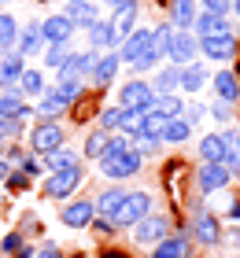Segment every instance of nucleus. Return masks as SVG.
Returning a JSON list of instances; mask_svg holds the SVG:
<instances>
[{"label": "nucleus", "instance_id": "39", "mask_svg": "<svg viewBox=\"0 0 240 258\" xmlns=\"http://www.w3.org/2000/svg\"><path fill=\"white\" fill-rule=\"evenodd\" d=\"M63 103H56L52 96H48V92H41V103H37V114H41V118L44 122H59V118H63Z\"/></svg>", "mask_w": 240, "mask_h": 258}, {"label": "nucleus", "instance_id": "15", "mask_svg": "<svg viewBox=\"0 0 240 258\" xmlns=\"http://www.w3.org/2000/svg\"><path fill=\"white\" fill-rule=\"evenodd\" d=\"M118 70H122V59H118V52H100L96 55V67H92V85L96 89H107L111 81L118 78Z\"/></svg>", "mask_w": 240, "mask_h": 258}, {"label": "nucleus", "instance_id": "2", "mask_svg": "<svg viewBox=\"0 0 240 258\" xmlns=\"http://www.w3.org/2000/svg\"><path fill=\"white\" fill-rule=\"evenodd\" d=\"M81 162L78 166H67V170H56V173H48L44 177V196L48 199H70L78 188H81Z\"/></svg>", "mask_w": 240, "mask_h": 258}, {"label": "nucleus", "instance_id": "40", "mask_svg": "<svg viewBox=\"0 0 240 258\" xmlns=\"http://www.w3.org/2000/svg\"><path fill=\"white\" fill-rule=\"evenodd\" d=\"M107 129H92L89 133V140H85V159H100V151L107 148Z\"/></svg>", "mask_w": 240, "mask_h": 258}, {"label": "nucleus", "instance_id": "11", "mask_svg": "<svg viewBox=\"0 0 240 258\" xmlns=\"http://www.w3.org/2000/svg\"><path fill=\"white\" fill-rule=\"evenodd\" d=\"M200 55L207 63H229L236 55V37L233 33H225V37H207V41H196Z\"/></svg>", "mask_w": 240, "mask_h": 258}, {"label": "nucleus", "instance_id": "46", "mask_svg": "<svg viewBox=\"0 0 240 258\" xmlns=\"http://www.w3.org/2000/svg\"><path fill=\"white\" fill-rule=\"evenodd\" d=\"M4 181L11 184V192H22V188H26V184H30V173H22V170H15V173H8Z\"/></svg>", "mask_w": 240, "mask_h": 258}, {"label": "nucleus", "instance_id": "38", "mask_svg": "<svg viewBox=\"0 0 240 258\" xmlns=\"http://www.w3.org/2000/svg\"><path fill=\"white\" fill-rule=\"evenodd\" d=\"M140 118H144L140 107H122V125H118V133L137 137V133H140Z\"/></svg>", "mask_w": 240, "mask_h": 258}, {"label": "nucleus", "instance_id": "1", "mask_svg": "<svg viewBox=\"0 0 240 258\" xmlns=\"http://www.w3.org/2000/svg\"><path fill=\"white\" fill-rule=\"evenodd\" d=\"M144 214H152V192L133 188V192L122 196V203H118V210H115L111 221H115V225H122V229H129V225H137Z\"/></svg>", "mask_w": 240, "mask_h": 258}, {"label": "nucleus", "instance_id": "34", "mask_svg": "<svg viewBox=\"0 0 240 258\" xmlns=\"http://www.w3.org/2000/svg\"><path fill=\"white\" fill-rule=\"evenodd\" d=\"M15 41H19V22H15V15L0 11V52L15 48Z\"/></svg>", "mask_w": 240, "mask_h": 258}, {"label": "nucleus", "instance_id": "3", "mask_svg": "<svg viewBox=\"0 0 240 258\" xmlns=\"http://www.w3.org/2000/svg\"><path fill=\"white\" fill-rule=\"evenodd\" d=\"M96 162H100V173H104V177L126 181V177H133V173H140L144 155H140V151H133V144H129V151H122V155H115V159H96Z\"/></svg>", "mask_w": 240, "mask_h": 258}, {"label": "nucleus", "instance_id": "26", "mask_svg": "<svg viewBox=\"0 0 240 258\" xmlns=\"http://www.w3.org/2000/svg\"><path fill=\"white\" fill-rule=\"evenodd\" d=\"M188 254H192V243H188L185 232L181 236H163L152 251V258H188Z\"/></svg>", "mask_w": 240, "mask_h": 258}, {"label": "nucleus", "instance_id": "30", "mask_svg": "<svg viewBox=\"0 0 240 258\" xmlns=\"http://www.w3.org/2000/svg\"><path fill=\"white\" fill-rule=\"evenodd\" d=\"M192 137V125L177 114V118H166V125H163V144H185V140Z\"/></svg>", "mask_w": 240, "mask_h": 258}, {"label": "nucleus", "instance_id": "23", "mask_svg": "<svg viewBox=\"0 0 240 258\" xmlns=\"http://www.w3.org/2000/svg\"><path fill=\"white\" fill-rule=\"evenodd\" d=\"M211 85H214V92H218V100H229V103L240 100V78H236V70H214Z\"/></svg>", "mask_w": 240, "mask_h": 258}, {"label": "nucleus", "instance_id": "49", "mask_svg": "<svg viewBox=\"0 0 240 258\" xmlns=\"http://www.w3.org/2000/svg\"><path fill=\"white\" fill-rule=\"evenodd\" d=\"M8 173H11V166L4 162V155H0V184H4V177H8Z\"/></svg>", "mask_w": 240, "mask_h": 258}, {"label": "nucleus", "instance_id": "42", "mask_svg": "<svg viewBox=\"0 0 240 258\" xmlns=\"http://www.w3.org/2000/svg\"><path fill=\"white\" fill-rule=\"evenodd\" d=\"M159 63H163V55L155 52V48H148V52H144L140 59L133 63V70H137V78H140V74H148V70H152V67H159Z\"/></svg>", "mask_w": 240, "mask_h": 258}, {"label": "nucleus", "instance_id": "10", "mask_svg": "<svg viewBox=\"0 0 240 258\" xmlns=\"http://www.w3.org/2000/svg\"><path fill=\"white\" fill-rule=\"evenodd\" d=\"M196 33L192 30H174V37H170V52H166V63H174V67H185L196 59Z\"/></svg>", "mask_w": 240, "mask_h": 258}, {"label": "nucleus", "instance_id": "55", "mask_svg": "<svg viewBox=\"0 0 240 258\" xmlns=\"http://www.w3.org/2000/svg\"><path fill=\"white\" fill-rule=\"evenodd\" d=\"M236 155H240V133H236Z\"/></svg>", "mask_w": 240, "mask_h": 258}, {"label": "nucleus", "instance_id": "53", "mask_svg": "<svg viewBox=\"0 0 240 258\" xmlns=\"http://www.w3.org/2000/svg\"><path fill=\"white\" fill-rule=\"evenodd\" d=\"M100 4H104V8H118L122 0H100Z\"/></svg>", "mask_w": 240, "mask_h": 258}, {"label": "nucleus", "instance_id": "14", "mask_svg": "<svg viewBox=\"0 0 240 258\" xmlns=\"http://www.w3.org/2000/svg\"><path fill=\"white\" fill-rule=\"evenodd\" d=\"M85 33H89V48H92L96 55L118 48V33H115V26H111V19H96Z\"/></svg>", "mask_w": 240, "mask_h": 258}, {"label": "nucleus", "instance_id": "44", "mask_svg": "<svg viewBox=\"0 0 240 258\" xmlns=\"http://www.w3.org/2000/svg\"><path fill=\"white\" fill-rule=\"evenodd\" d=\"M233 107H236V103H229V100H214L211 114H214L218 122H233Z\"/></svg>", "mask_w": 240, "mask_h": 258}, {"label": "nucleus", "instance_id": "8", "mask_svg": "<svg viewBox=\"0 0 240 258\" xmlns=\"http://www.w3.org/2000/svg\"><path fill=\"white\" fill-rule=\"evenodd\" d=\"M74 33H78V26L63 15V11L41 19V37H44V44H70V41H74Z\"/></svg>", "mask_w": 240, "mask_h": 258}, {"label": "nucleus", "instance_id": "43", "mask_svg": "<svg viewBox=\"0 0 240 258\" xmlns=\"http://www.w3.org/2000/svg\"><path fill=\"white\" fill-rule=\"evenodd\" d=\"M181 118H185L192 129H196L203 118H207V107H203V103H192V107H185V111H181Z\"/></svg>", "mask_w": 240, "mask_h": 258}, {"label": "nucleus", "instance_id": "4", "mask_svg": "<svg viewBox=\"0 0 240 258\" xmlns=\"http://www.w3.org/2000/svg\"><path fill=\"white\" fill-rule=\"evenodd\" d=\"M129 232H133V243L137 247H152V243H159L166 232H170V218L166 214H144L137 225H129Z\"/></svg>", "mask_w": 240, "mask_h": 258}, {"label": "nucleus", "instance_id": "16", "mask_svg": "<svg viewBox=\"0 0 240 258\" xmlns=\"http://www.w3.org/2000/svg\"><path fill=\"white\" fill-rule=\"evenodd\" d=\"M22 70H26V55L22 52H15V48L0 52V89H15Z\"/></svg>", "mask_w": 240, "mask_h": 258}, {"label": "nucleus", "instance_id": "21", "mask_svg": "<svg viewBox=\"0 0 240 258\" xmlns=\"http://www.w3.org/2000/svg\"><path fill=\"white\" fill-rule=\"evenodd\" d=\"M44 92H48V96H52L56 103L70 107L74 100H81V92H85V89H81V81H78V78H56V81H52V89H44Z\"/></svg>", "mask_w": 240, "mask_h": 258}, {"label": "nucleus", "instance_id": "12", "mask_svg": "<svg viewBox=\"0 0 240 258\" xmlns=\"http://www.w3.org/2000/svg\"><path fill=\"white\" fill-rule=\"evenodd\" d=\"M192 33H196V41H207V37H225V33H233V26H229V15L200 11V15H196V22H192Z\"/></svg>", "mask_w": 240, "mask_h": 258}, {"label": "nucleus", "instance_id": "17", "mask_svg": "<svg viewBox=\"0 0 240 258\" xmlns=\"http://www.w3.org/2000/svg\"><path fill=\"white\" fill-rule=\"evenodd\" d=\"M192 236H196L203 247H214V243L222 240V229H218V218L207 214V210H196V218H192Z\"/></svg>", "mask_w": 240, "mask_h": 258}, {"label": "nucleus", "instance_id": "29", "mask_svg": "<svg viewBox=\"0 0 240 258\" xmlns=\"http://www.w3.org/2000/svg\"><path fill=\"white\" fill-rule=\"evenodd\" d=\"M15 85H19V92H22L26 100H37L41 92L48 89V85H44V74H41V70H30V67L22 70V78L15 81Z\"/></svg>", "mask_w": 240, "mask_h": 258}, {"label": "nucleus", "instance_id": "50", "mask_svg": "<svg viewBox=\"0 0 240 258\" xmlns=\"http://www.w3.org/2000/svg\"><path fill=\"white\" fill-rule=\"evenodd\" d=\"M15 258H33V251H30V247H26V243H22V247H19V251H15Z\"/></svg>", "mask_w": 240, "mask_h": 258}, {"label": "nucleus", "instance_id": "51", "mask_svg": "<svg viewBox=\"0 0 240 258\" xmlns=\"http://www.w3.org/2000/svg\"><path fill=\"white\" fill-rule=\"evenodd\" d=\"M229 214H233V218H240V199H233V203H229Z\"/></svg>", "mask_w": 240, "mask_h": 258}, {"label": "nucleus", "instance_id": "37", "mask_svg": "<svg viewBox=\"0 0 240 258\" xmlns=\"http://www.w3.org/2000/svg\"><path fill=\"white\" fill-rule=\"evenodd\" d=\"M170 37H174V26L170 22H159V26L152 30V48L166 59V52H170Z\"/></svg>", "mask_w": 240, "mask_h": 258}, {"label": "nucleus", "instance_id": "41", "mask_svg": "<svg viewBox=\"0 0 240 258\" xmlns=\"http://www.w3.org/2000/svg\"><path fill=\"white\" fill-rule=\"evenodd\" d=\"M118 125H122V107H107L104 114H100V129H107V133H118Z\"/></svg>", "mask_w": 240, "mask_h": 258}, {"label": "nucleus", "instance_id": "19", "mask_svg": "<svg viewBox=\"0 0 240 258\" xmlns=\"http://www.w3.org/2000/svg\"><path fill=\"white\" fill-rule=\"evenodd\" d=\"M63 15L74 22V26H92L96 19H100V8H96V0H67V8H63Z\"/></svg>", "mask_w": 240, "mask_h": 258}, {"label": "nucleus", "instance_id": "47", "mask_svg": "<svg viewBox=\"0 0 240 258\" xmlns=\"http://www.w3.org/2000/svg\"><path fill=\"white\" fill-rule=\"evenodd\" d=\"M19 247H22V236H19V232H8L4 243H0V251H8V254H15Z\"/></svg>", "mask_w": 240, "mask_h": 258}, {"label": "nucleus", "instance_id": "56", "mask_svg": "<svg viewBox=\"0 0 240 258\" xmlns=\"http://www.w3.org/2000/svg\"><path fill=\"white\" fill-rule=\"evenodd\" d=\"M155 4H163V8H166V0H155Z\"/></svg>", "mask_w": 240, "mask_h": 258}, {"label": "nucleus", "instance_id": "22", "mask_svg": "<svg viewBox=\"0 0 240 258\" xmlns=\"http://www.w3.org/2000/svg\"><path fill=\"white\" fill-rule=\"evenodd\" d=\"M92 218H96L92 199H78V203H70V207L63 210V225H67V229H89Z\"/></svg>", "mask_w": 240, "mask_h": 258}, {"label": "nucleus", "instance_id": "52", "mask_svg": "<svg viewBox=\"0 0 240 258\" xmlns=\"http://www.w3.org/2000/svg\"><path fill=\"white\" fill-rule=\"evenodd\" d=\"M229 243H236V247H240V229H233V232H229Z\"/></svg>", "mask_w": 240, "mask_h": 258}, {"label": "nucleus", "instance_id": "36", "mask_svg": "<svg viewBox=\"0 0 240 258\" xmlns=\"http://www.w3.org/2000/svg\"><path fill=\"white\" fill-rule=\"evenodd\" d=\"M163 125H166V114H159V111H144V118H140V133L144 137H155V140H159L163 137Z\"/></svg>", "mask_w": 240, "mask_h": 258}, {"label": "nucleus", "instance_id": "9", "mask_svg": "<svg viewBox=\"0 0 240 258\" xmlns=\"http://www.w3.org/2000/svg\"><path fill=\"white\" fill-rule=\"evenodd\" d=\"M229 181H233V173L225 170L222 162H200V170H196V184H200V192H203V196L229 188Z\"/></svg>", "mask_w": 240, "mask_h": 258}, {"label": "nucleus", "instance_id": "28", "mask_svg": "<svg viewBox=\"0 0 240 258\" xmlns=\"http://www.w3.org/2000/svg\"><path fill=\"white\" fill-rule=\"evenodd\" d=\"M78 159H81V155H78V151L63 144V148H56V151H48V155H44V170H48V173H56V170H67V166H78Z\"/></svg>", "mask_w": 240, "mask_h": 258}, {"label": "nucleus", "instance_id": "24", "mask_svg": "<svg viewBox=\"0 0 240 258\" xmlns=\"http://www.w3.org/2000/svg\"><path fill=\"white\" fill-rule=\"evenodd\" d=\"M166 8H170V26L174 30H192V22H196V0H166Z\"/></svg>", "mask_w": 240, "mask_h": 258}, {"label": "nucleus", "instance_id": "48", "mask_svg": "<svg viewBox=\"0 0 240 258\" xmlns=\"http://www.w3.org/2000/svg\"><path fill=\"white\" fill-rule=\"evenodd\" d=\"M33 258H63V251H59V243H44L33 251Z\"/></svg>", "mask_w": 240, "mask_h": 258}, {"label": "nucleus", "instance_id": "32", "mask_svg": "<svg viewBox=\"0 0 240 258\" xmlns=\"http://www.w3.org/2000/svg\"><path fill=\"white\" fill-rule=\"evenodd\" d=\"M222 155H225L222 133H207V137H200V159H203V162H222Z\"/></svg>", "mask_w": 240, "mask_h": 258}, {"label": "nucleus", "instance_id": "45", "mask_svg": "<svg viewBox=\"0 0 240 258\" xmlns=\"http://www.w3.org/2000/svg\"><path fill=\"white\" fill-rule=\"evenodd\" d=\"M203 11H214V15H229V8H233V0H200Z\"/></svg>", "mask_w": 240, "mask_h": 258}, {"label": "nucleus", "instance_id": "54", "mask_svg": "<svg viewBox=\"0 0 240 258\" xmlns=\"http://www.w3.org/2000/svg\"><path fill=\"white\" fill-rule=\"evenodd\" d=\"M229 11H233V15L240 19V0H233V8H229Z\"/></svg>", "mask_w": 240, "mask_h": 258}, {"label": "nucleus", "instance_id": "31", "mask_svg": "<svg viewBox=\"0 0 240 258\" xmlns=\"http://www.w3.org/2000/svg\"><path fill=\"white\" fill-rule=\"evenodd\" d=\"M177 78H181V67H174V63H166L159 74H155L148 85H152V92H177Z\"/></svg>", "mask_w": 240, "mask_h": 258}, {"label": "nucleus", "instance_id": "5", "mask_svg": "<svg viewBox=\"0 0 240 258\" xmlns=\"http://www.w3.org/2000/svg\"><path fill=\"white\" fill-rule=\"evenodd\" d=\"M63 144H67V129L59 122H41V125L30 129V148L37 151V155H48V151H56Z\"/></svg>", "mask_w": 240, "mask_h": 258}, {"label": "nucleus", "instance_id": "25", "mask_svg": "<svg viewBox=\"0 0 240 258\" xmlns=\"http://www.w3.org/2000/svg\"><path fill=\"white\" fill-rule=\"evenodd\" d=\"M41 48H44V37H41V22H26V26L19 30L15 52H22V55H41Z\"/></svg>", "mask_w": 240, "mask_h": 258}, {"label": "nucleus", "instance_id": "6", "mask_svg": "<svg viewBox=\"0 0 240 258\" xmlns=\"http://www.w3.org/2000/svg\"><path fill=\"white\" fill-rule=\"evenodd\" d=\"M118 107H140V111H152V107H155V92H152V85H148V78L126 81L122 92H118Z\"/></svg>", "mask_w": 240, "mask_h": 258}, {"label": "nucleus", "instance_id": "27", "mask_svg": "<svg viewBox=\"0 0 240 258\" xmlns=\"http://www.w3.org/2000/svg\"><path fill=\"white\" fill-rule=\"evenodd\" d=\"M122 196H126V188H104L100 199H92L96 218H115V210H118V203H122Z\"/></svg>", "mask_w": 240, "mask_h": 258}, {"label": "nucleus", "instance_id": "7", "mask_svg": "<svg viewBox=\"0 0 240 258\" xmlns=\"http://www.w3.org/2000/svg\"><path fill=\"white\" fill-rule=\"evenodd\" d=\"M148 48H152V30H148V26H133L122 41H118V59L133 67Z\"/></svg>", "mask_w": 240, "mask_h": 258}, {"label": "nucleus", "instance_id": "35", "mask_svg": "<svg viewBox=\"0 0 240 258\" xmlns=\"http://www.w3.org/2000/svg\"><path fill=\"white\" fill-rule=\"evenodd\" d=\"M70 52V44H44L41 48V59H44V70H59Z\"/></svg>", "mask_w": 240, "mask_h": 258}, {"label": "nucleus", "instance_id": "57", "mask_svg": "<svg viewBox=\"0 0 240 258\" xmlns=\"http://www.w3.org/2000/svg\"><path fill=\"white\" fill-rule=\"evenodd\" d=\"M0 4H8V0H0Z\"/></svg>", "mask_w": 240, "mask_h": 258}, {"label": "nucleus", "instance_id": "20", "mask_svg": "<svg viewBox=\"0 0 240 258\" xmlns=\"http://www.w3.org/2000/svg\"><path fill=\"white\" fill-rule=\"evenodd\" d=\"M137 11H140L137 0H122L118 8H111V26H115V33H118V41H122L126 33L137 26Z\"/></svg>", "mask_w": 240, "mask_h": 258}, {"label": "nucleus", "instance_id": "13", "mask_svg": "<svg viewBox=\"0 0 240 258\" xmlns=\"http://www.w3.org/2000/svg\"><path fill=\"white\" fill-rule=\"evenodd\" d=\"M211 85V70H207V63H185L181 67V78H177V89L181 92H188V96H196V92H203Z\"/></svg>", "mask_w": 240, "mask_h": 258}, {"label": "nucleus", "instance_id": "33", "mask_svg": "<svg viewBox=\"0 0 240 258\" xmlns=\"http://www.w3.org/2000/svg\"><path fill=\"white\" fill-rule=\"evenodd\" d=\"M155 111L166 114V118H177V114L185 111V100L177 96V92H155Z\"/></svg>", "mask_w": 240, "mask_h": 258}, {"label": "nucleus", "instance_id": "18", "mask_svg": "<svg viewBox=\"0 0 240 258\" xmlns=\"http://www.w3.org/2000/svg\"><path fill=\"white\" fill-rule=\"evenodd\" d=\"M0 118H19V122L30 118V103H26V96H22L19 89L0 92Z\"/></svg>", "mask_w": 240, "mask_h": 258}]
</instances>
